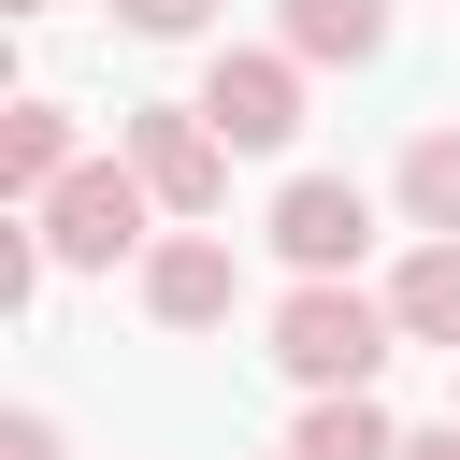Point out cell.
Masks as SVG:
<instances>
[{
  "instance_id": "8fae6325",
  "label": "cell",
  "mask_w": 460,
  "mask_h": 460,
  "mask_svg": "<svg viewBox=\"0 0 460 460\" xmlns=\"http://www.w3.org/2000/svg\"><path fill=\"white\" fill-rule=\"evenodd\" d=\"M402 216L417 230H460V129H417L402 144Z\"/></svg>"
},
{
  "instance_id": "7a4b0ae2",
  "label": "cell",
  "mask_w": 460,
  "mask_h": 460,
  "mask_svg": "<svg viewBox=\"0 0 460 460\" xmlns=\"http://www.w3.org/2000/svg\"><path fill=\"white\" fill-rule=\"evenodd\" d=\"M144 201H158V187H144V158H72L29 216H43V244H58L72 273H101V259H129V244H144Z\"/></svg>"
},
{
  "instance_id": "6da1fadb",
  "label": "cell",
  "mask_w": 460,
  "mask_h": 460,
  "mask_svg": "<svg viewBox=\"0 0 460 460\" xmlns=\"http://www.w3.org/2000/svg\"><path fill=\"white\" fill-rule=\"evenodd\" d=\"M388 345H402V316H388V302H359L345 273H302V288L273 302V359H288L302 388H374V374H388Z\"/></svg>"
},
{
  "instance_id": "2e32d148",
  "label": "cell",
  "mask_w": 460,
  "mask_h": 460,
  "mask_svg": "<svg viewBox=\"0 0 460 460\" xmlns=\"http://www.w3.org/2000/svg\"><path fill=\"white\" fill-rule=\"evenodd\" d=\"M446 417H460V402H446Z\"/></svg>"
},
{
  "instance_id": "30bf717a",
  "label": "cell",
  "mask_w": 460,
  "mask_h": 460,
  "mask_svg": "<svg viewBox=\"0 0 460 460\" xmlns=\"http://www.w3.org/2000/svg\"><path fill=\"white\" fill-rule=\"evenodd\" d=\"M58 172H72V115H58V101H14V115H0V187L43 201Z\"/></svg>"
},
{
  "instance_id": "277c9868",
  "label": "cell",
  "mask_w": 460,
  "mask_h": 460,
  "mask_svg": "<svg viewBox=\"0 0 460 460\" xmlns=\"http://www.w3.org/2000/svg\"><path fill=\"white\" fill-rule=\"evenodd\" d=\"M201 115H216L244 158H273V144L302 129V58H288V43H244V58H216V72H201Z\"/></svg>"
},
{
  "instance_id": "3957f363",
  "label": "cell",
  "mask_w": 460,
  "mask_h": 460,
  "mask_svg": "<svg viewBox=\"0 0 460 460\" xmlns=\"http://www.w3.org/2000/svg\"><path fill=\"white\" fill-rule=\"evenodd\" d=\"M129 158H144V187H158L172 216H216V201H230V158H244V144H230V129H216L201 101H144V115H129Z\"/></svg>"
},
{
  "instance_id": "9c48e42d",
  "label": "cell",
  "mask_w": 460,
  "mask_h": 460,
  "mask_svg": "<svg viewBox=\"0 0 460 460\" xmlns=\"http://www.w3.org/2000/svg\"><path fill=\"white\" fill-rule=\"evenodd\" d=\"M288 58H316V72H331V58H345V72L388 58V0H288Z\"/></svg>"
},
{
  "instance_id": "5bb4252c",
  "label": "cell",
  "mask_w": 460,
  "mask_h": 460,
  "mask_svg": "<svg viewBox=\"0 0 460 460\" xmlns=\"http://www.w3.org/2000/svg\"><path fill=\"white\" fill-rule=\"evenodd\" d=\"M402 460H460V417H446V431H417V446H402Z\"/></svg>"
},
{
  "instance_id": "8992f818",
  "label": "cell",
  "mask_w": 460,
  "mask_h": 460,
  "mask_svg": "<svg viewBox=\"0 0 460 460\" xmlns=\"http://www.w3.org/2000/svg\"><path fill=\"white\" fill-rule=\"evenodd\" d=\"M144 316H158V331H216V316H230V244H216V230H172V244L144 259Z\"/></svg>"
},
{
  "instance_id": "ba28073f",
  "label": "cell",
  "mask_w": 460,
  "mask_h": 460,
  "mask_svg": "<svg viewBox=\"0 0 460 460\" xmlns=\"http://www.w3.org/2000/svg\"><path fill=\"white\" fill-rule=\"evenodd\" d=\"M288 460H402V431L374 417V388H316L302 431H288Z\"/></svg>"
},
{
  "instance_id": "7c38bea8",
  "label": "cell",
  "mask_w": 460,
  "mask_h": 460,
  "mask_svg": "<svg viewBox=\"0 0 460 460\" xmlns=\"http://www.w3.org/2000/svg\"><path fill=\"white\" fill-rule=\"evenodd\" d=\"M115 14H129V29H144V43H187V29H201V14H216V0H115Z\"/></svg>"
},
{
  "instance_id": "4fadbf2b",
  "label": "cell",
  "mask_w": 460,
  "mask_h": 460,
  "mask_svg": "<svg viewBox=\"0 0 460 460\" xmlns=\"http://www.w3.org/2000/svg\"><path fill=\"white\" fill-rule=\"evenodd\" d=\"M0 460H72V446H58V417H0Z\"/></svg>"
},
{
  "instance_id": "9a60e30c",
  "label": "cell",
  "mask_w": 460,
  "mask_h": 460,
  "mask_svg": "<svg viewBox=\"0 0 460 460\" xmlns=\"http://www.w3.org/2000/svg\"><path fill=\"white\" fill-rule=\"evenodd\" d=\"M14 14H43V0H14Z\"/></svg>"
},
{
  "instance_id": "5b68a950",
  "label": "cell",
  "mask_w": 460,
  "mask_h": 460,
  "mask_svg": "<svg viewBox=\"0 0 460 460\" xmlns=\"http://www.w3.org/2000/svg\"><path fill=\"white\" fill-rule=\"evenodd\" d=\"M273 244H288L302 273H345V259L374 244V201H359L345 172H288V187H273Z\"/></svg>"
},
{
  "instance_id": "52a82bcc",
  "label": "cell",
  "mask_w": 460,
  "mask_h": 460,
  "mask_svg": "<svg viewBox=\"0 0 460 460\" xmlns=\"http://www.w3.org/2000/svg\"><path fill=\"white\" fill-rule=\"evenodd\" d=\"M388 316H402V345H460V230H431L388 273Z\"/></svg>"
}]
</instances>
